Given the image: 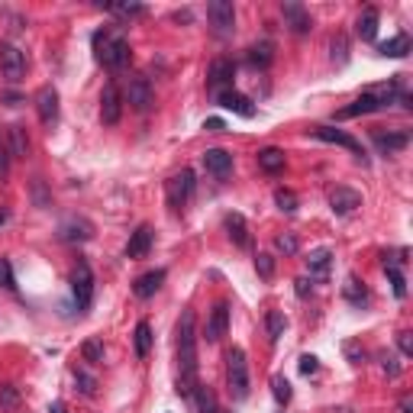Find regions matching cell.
<instances>
[{"label":"cell","mask_w":413,"mask_h":413,"mask_svg":"<svg viewBox=\"0 0 413 413\" xmlns=\"http://www.w3.org/2000/svg\"><path fill=\"white\" fill-rule=\"evenodd\" d=\"M274 203H278V210L294 213L297 210V194L294 191H287V188H278L274 191Z\"/></svg>","instance_id":"8d00e7d4"},{"label":"cell","mask_w":413,"mask_h":413,"mask_svg":"<svg viewBox=\"0 0 413 413\" xmlns=\"http://www.w3.org/2000/svg\"><path fill=\"white\" fill-rule=\"evenodd\" d=\"M259 168L268 171V175H278V171H284V152H281L278 146H265L259 152Z\"/></svg>","instance_id":"4316f807"},{"label":"cell","mask_w":413,"mask_h":413,"mask_svg":"<svg viewBox=\"0 0 413 413\" xmlns=\"http://www.w3.org/2000/svg\"><path fill=\"white\" fill-rule=\"evenodd\" d=\"M97 7L110 10V14H117V16H142V14H146L142 4H104V0H100Z\"/></svg>","instance_id":"836d02e7"},{"label":"cell","mask_w":413,"mask_h":413,"mask_svg":"<svg viewBox=\"0 0 413 413\" xmlns=\"http://www.w3.org/2000/svg\"><path fill=\"white\" fill-rule=\"evenodd\" d=\"M272 394H274V400L284 407L287 400H291V394H294V391H291V381H287L284 375H274V378H272Z\"/></svg>","instance_id":"d590c367"},{"label":"cell","mask_w":413,"mask_h":413,"mask_svg":"<svg viewBox=\"0 0 413 413\" xmlns=\"http://www.w3.org/2000/svg\"><path fill=\"white\" fill-rule=\"evenodd\" d=\"M127 104L133 107V110H139V113L152 110L155 91H152V85H149L146 77H133V81H129V87H127Z\"/></svg>","instance_id":"8fae6325"},{"label":"cell","mask_w":413,"mask_h":413,"mask_svg":"<svg viewBox=\"0 0 413 413\" xmlns=\"http://www.w3.org/2000/svg\"><path fill=\"white\" fill-rule=\"evenodd\" d=\"M49 413H68V407H65L62 400H55V404H49Z\"/></svg>","instance_id":"11a10c76"},{"label":"cell","mask_w":413,"mask_h":413,"mask_svg":"<svg viewBox=\"0 0 413 413\" xmlns=\"http://www.w3.org/2000/svg\"><path fill=\"white\" fill-rule=\"evenodd\" d=\"M0 287L4 291H14L16 281H14V265H10L7 259H0Z\"/></svg>","instance_id":"b9f144b4"},{"label":"cell","mask_w":413,"mask_h":413,"mask_svg":"<svg viewBox=\"0 0 413 413\" xmlns=\"http://www.w3.org/2000/svg\"><path fill=\"white\" fill-rule=\"evenodd\" d=\"M178 394L191 397L197 387V316L194 310H184L178 320Z\"/></svg>","instance_id":"6da1fadb"},{"label":"cell","mask_w":413,"mask_h":413,"mask_svg":"<svg viewBox=\"0 0 413 413\" xmlns=\"http://www.w3.org/2000/svg\"><path fill=\"white\" fill-rule=\"evenodd\" d=\"M316 368H320V358H316V355H301V371H304V375H313Z\"/></svg>","instance_id":"c3c4849f"},{"label":"cell","mask_w":413,"mask_h":413,"mask_svg":"<svg viewBox=\"0 0 413 413\" xmlns=\"http://www.w3.org/2000/svg\"><path fill=\"white\" fill-rule=\"evenodd\" d=\"M375 110H381L378 107V97L375 94H362L358 100H352L349 107H343V110L336 113V119H352V117H365V113H375Z\"/></svg>","instance_id":"7402d4cb"},{"label":"cell","mask_w":413,"mask_h":413,"mask_svg":"<svg viewBox=\"0 0 413 413\" xmlns=\"http://www.w3.org/2000/svg\"><path fill=\"white\" fill-rule=\"evenodd\" d=\"M10 175V152H7V142H0V181Z\"/></svg>","instance_id":"7dc6e473"},{"label":"cell","mask_w":413,"mask_h":413,"mask_svg":"<svg viewBox=\"0 0 413 413\" xmlns=\"http://www.w3.org/2000/svg\"><path fill=\"white\" fill-rule=\"evenodd\" d=\"M371 142H375V149H378L381 155H391V152L407 149L410 133H407V129H400V133H385V129H375V133H371Z\"/></svg>","instance_id":"ac0fdd59"},{"label":"cell","mask_w":413,"mask_h":413,"mask_svg":"<svg viewBox=\"0 0 413 413\" xmlns=\"http://www.w3.org/2000/svg\"><path fill=\"white\" fill-rule=\"evenodd\" d=\"M329 49H333V62H336V65H343V62H345V52H349V45H345V39H343V36H336Z\"/></svg>","instance_id":"ee69618b"},{"label":"cell","mask_w":413,"mask_h":413,"mask_svg":"<svg viewBox=\"0 0 413 413\" xmlns=\"http://www.w3.org/2000/svg\"><path fill=\"white\" fill-rule=\"evenodd\" d=\"M329 207H333V213L345 217V213H352L355 207H362V194L352 191V188H336L333 194H329Z\"/></svg>","instance_id":"ffe728a7"},{"label":"cell","mask_w":413,"mask_h":413,"mask_svg":"<svg viewBox=\"0 0 413 413\" xmlns=\"http://www.w3.org/2000/svg\"><path fill=\"white\" fill-rule=\"evenodd\" d=\"M75 381H77V391L85 394V397H94V394H97V381H94V375H87V371H75Z\"/></svg>","instance_id":"f35d334b"},{"label":"cell","mask_w":413,"mask_h":413,"mask_svg":"<svg viewBox=\"0 0 413 413\" xmlns=\"http://www.w3.org/2000/svg\"><path fill=\"white\" fill-rule=\"evenodd\" d=\"M203 168L223 181V178L232 175V155L226 152V149H207V152H203Z\"/></svg>","instance_id":"2e32d148"},{"label":"cell","mask_w":413,"mask_h":413,"mask_svg":"<svg viewBox=\"0 0 413 413\" xmlns=\"http://www.w3.org/2000/svg\"><path fill=\"white\" fill-rule=\"evenodd\" d=\"M410 407H413L410 394H404V397H400V413H410Z\"/></svg>","instance_id":"db71d44e"},{"label":"cell","mask_w":413,"mask_h":413,"mask_svg":"<svg viewBox=\"0 0 413 413\" xmlns=\"http://www.w3.org/2000/svg\"><path fill=\"white\" fill-rule=\"evenodd\" d=\"M378 10L375 7H365L362 14H358V20H355V33H358V39L362 43H371L375 36H378Z\"/></svg>","instance_id":"603a6c76"},{"label":"cell","mask_w":413,"mask_h":413,"mask_svg":"<svg viewBox=\"0 0 413 413\" xmlns=\"http://www.w3.org/2000/svg\"><path fill=\"white\" fill-rule=\"evenodd\" d=\"M217 104L223 107V110H232V113H239V117H245V119H252L255 117V107H252V100L245 97V94H239V91H220L217 94Z\"/></svg>","instance_id":"e0dca14e"},{"label":"cell","mask_w":413,"mask_h":413,"mask_svg":"<svg viewBox=\"0 0 413 413\" xmlns=\"http://www.w3.org/2000/svg\"><path fill=\"white\" fill-rule=\"evenodd\" d=\"M232 81H236V62H232V58H217V62H210V68H207V85L217 87V94L230 91Z\"/></svg>","instance_id":"9c48e42d"},{"label":"cell","mask_w":413,"mask_h":413,"mask_svg":"<svg viewBox=\"0 0 413 413\" xmlns=\"http://www.w3.org/2000/svg\"><path fill=\"white\" fill-rule=\"evenodd\" d=\"M7 152H10V159H26V155H29V139H26V129H23L20 123L7 127Z\"/></svg>","instance_id":"cb8c5ba5"},{"label":"cell","mask_w":413,"mask_h":413,"mask_svg":"<svg viewBox=\"0 0 413 413\" xmlns=\"http://www.w3.org/2000/svg\"><path fill=\"white\" fill-rule=\"evenodd\" d=\"M226 329H230V304L226 301H217L210 310V320H207V329H203V336L207 343H220L226 336Z\"/></svg>","instance_id":"30bf717a"},{"label":"cell","mask_w":413,"mask_h":413,"mask_svg":"<svg viewBox=\"0 0 413 413\" xmlns=\"http://www.w3.org/2000/svg\"><path fill=\"white\" fill-rule=\"evenodd\" d=\"M58 239L62 242H87V239H94V223L85 217H68L58 226Z\"/></svg>","instance_id":"5bb4252c"},{"label":"cell","mask_w":413,"mask_h":413,"mask_svg":"<svg viewBox=\"0 0 413 413\" xmlns=\"http://www.w3.org/2000/svg\"><path fill=\"white\" fill-rule=\"evenodd\" d=\"M381 368H385V375H391V378H397L400 375V365H397V358L391 355V352H381Z\"/></svg>","instance_id":"7bdbcfd3"},{"label":"cell","mask_w":413,"mask_h":413,"mask_svg":"<svg viewBox=\"0 0 413 413\" xmlns=\"http://www.w3.org/2000/svg\"><path fill=\"white\" fill-rule=\"evenodd\" d=\"M26 52L16 49L14 43H0V71H4V77H7L10 85H20L23 77H26Z\"/></svg>","instance_id":"5b68a950"},{"label":"cell","mask_w":413,"mask_h":413,"mask_svg":"<svg viewBox=\"0 0 413 413\" xmlns=\"http://www.w3.org/2000/svg\"><path fill=\"white\" fill-rule=\"evenodd\" d=\"M294 284H297L294 291H297V297H301V301H307V297L313 294V281H310V278H297Z\"/></svg>","instance_id":"bcb514c9"},{"label":"cell","mask_w":413,"mask_h":413,"mask_svg":"<svg viewBox=\"0 0 413 413\" xmlns=\"http://www.w3.org/2000/svg\"><path fill=\"white\" fill-rule=\"evenodd\" d=\"M81 355H85V362L97 365V362H104V345H100L97 339H87V343L81 345Z\"/></svg>","instance_id":"74e56055"},{"label":"cell","mask_w":413,"mask_h":413,"mask_svg":"<svg viewBox=\"0 0 413 413\" xmlns=\"http://www.w3.org/2000/svg\"><path fill=\"white\" fill-rule=\"evenodd\" d=\"M4 100H7V107H20L23 104L20 94H4Z\"/></svg>","instance_id":"f5cc1de1"},{"label":"cell","mask_w":413,"mask_h":413,"mask_svg":"<svg viewBox=\"0 0 413 413\" xmlns=\"http://www.w3.org/2000/svg\"><path fill=\"white\" fill-rule=\"evenodd\" d=\"M191 397H197V407H200V413H217V397H213V391H207L203 385H197Z\"/></svg>","instance_id":"e575fe53"},{"label":"cell","mask_w":413,"mask_h":413,"mask_svg":"<svg viewBox=\"0 0 413 413\" xmlns=\"http://www.w3.org/2000/svg\"><path fill=\"white\" fill-rule=\"evenodd\" d=\"M329 265H333V252H329V249H316V252H310V259H307L310 281H313V278H326Z\"/></svg>","instance_id":"83f0119b"},{"label":"cell","mask_w":413,"mask_h":413,"mask_svg":"<svg viewBox=\"0 0 413 413\" xmlns=\"http://www.w3.org/2000/svg\"><path fill=\"white\" fill-rule=\"evenodd\" d=\"M378 52H381L385 58H404L407 52H410V36H407V33H397L394 39L381 43V45H378Z\"/></svg>","instance_id":"f1b7e54d"},{"label":"cell","mask_w":413,"mask_h":413,"mask_svg":"<svg viewBox=\"0 0 413 413\" xmlns=\"http://www.w3.org/2000/svg\"><path fill=\"white\" fill-rule=\"evenodd\" d=\"M274 245H278L284 255H294L297 252V239L294 236H278V239H274Z\"/></svg>","instance_id":"f6af8a7d"},{"label":"cell","mask_w":413,"mask_h":413,"mask_svg":"<svg viewBox=\"0 0 413 413\" xmlns=\"http://www.w3.org/2000/svg\"><path fill=\"white\" fill-rule=\"evenodd\" d=\"M71 294H75V304H77L81 313L91 307V301H94V272H91V265H87V259H77L75 272H71Z\"/></svg>","instance_id":"277c9868"},{"label":"cell","mask_w":413,"mask_h":413,"mask_svg":"<svg viewBox=\"0 0 413 413\" xmlns=\"http://www.w3.org/2000/svg\"><path fill=\"white\" fill-rule=\"evenodd\" d=\"M161 281H165V272H161V268H155V272L139 274V278H136V284H133V294L146 301V297H152L155 291H159V287H161Z\"/></svg>","instance_id":"d4e9b609"},{"label":"cell","mask_w":413,"mask_h":413,"mask_svg":"<svg viewBox=\"0 0 413 413\" xmlns=\"http://www.w3.org/2000/svg\"><path fill=\"white\" fill-rule=\"evenodd\" d=\"M226 381H230V394L236 400L249 397V362H245V352L239 345L226 352Z\"/></svg>","instance_id":"3957f363"},{"label":"cell","mask_w":413,"mask_h":413,"mask_svg":"<svg viewBox=\"0 0 413 413\" xmlns=\"http://www.w3.org/2000/svg\"><path fill=\"white\" fill-rule=\"evenodd\" d=\"M119 117H123V94L117 85H107L100 94V119H104V127H117Z\"/></svg>","instance_id":"ba28073f"},{"label":"cell","mask_w":413,"mask_h":413,"mask_svg":"<svg viewBox=\"0 0 413 413\" xmlns=\"http://www.w3.org/2000/svg\"><path fill=\"white\" fill-rule=\"evenodd\" d=\"M313 136H316V139H323V142H333V146H343V149H349L352 155L365 159L362 142H358L355 136H349L345 129H336V127H316V129H313Z\"/></svg>","instance_id":"9a60e30c"},{"label":"cell","mask_w":413,"mask_h":413,"mask_svg":"<svg viewBox=\"0 0 413 413\" xmlns=\"http://www.w3.org/2000/svg\"><path fill=\"white\" fill-rule=\"evenodd\" d=\"M191 194H194V171L191 168L178 171V175H171L168 181H165V197H168L171 210H181L184 203L191 200Z\"/></svg>","instance_id":"8992f818"},{"label":"cell","mask_w":413,"mask_h":413,"mask_svg":"<svg viewBox=\"0 0 413 413\" xmlns=\"http://www.w3.org/2000/svg\"><path fill=\"white\" fill-rule=\"evenodd\" d=\"M249 65L252 68H268V65L274 62V43L272 39H262V43H255V45H249Z\"/></svg>","instance_id":"484cf974"},{"label":"cell","mask_w":413,"mask_h":413,"mask_svg":"<svg viewBox=\"0 0 413 413\" xmlns=\"http://www.w3.org/2000/svg\"><path fill=\"white\" fill-rule=\"evenodd\" d=\"M265 326H268V339H272V343H278V339L284 336V329H287L284 313H281V310H272V313L265 316Z\"/></svg>","instance_id":"1f68e13d"},{"label":"cell","mask_w":413,"mask_h":413,"mask_svg":"<svg viewBox=\"0 0 413 413\" xmlns=\"http://www.w3.org/2000/svg\"><path fill=\"white\" fill-rule=\"evenodd\" d=\"M16 404H20V391H16L14 385H0V407H7V410H14Z\"/></svg>","instance_id":"ab89813d"},{"label":"cell","mask_w":413,"mask_h":413,"mask_svg":"<svg viewBox=\"0 0 413 413\" xmlns=\"http://www.w3.org/2000/svg\"><path fill=\"white\" fill-rule=\"evenodd\" d=\"M203 129H207V133H223V129H226V123H223V119H220V117H210V119H207V123H203Z\"/></svg>","instance_id":"816d5d0a"},{"label":"cell","mask_w":413,"mask_h":413,"mask_svg":"<svg viewBox=\"0 0 413 413\" xmlns=\"http://www.w3.org/2000/svg\"><path fill=\"white\" fill-rule=\"evenodd\" d=\"M133 339H136V355L146 358V355H149V349H152V326H149V323L142 320L139 326H136Z\"/></svg>","instance_id":"4dcf8cb0"},{"label":"cell","mask_w":413,"mask_h":413,"mask_svg":"<svg viewBox=\"0 0 413 413\" xmlns=\"http://www.w3.org/2000/svg\"><path fill=\"white\" fill-rule=\"evenodd\" d=\"M223 226H226V236L232 239V245H239V249H249V226H245V217L242 213H226V220H223Z\"/></svg>","instance_id":"44dd1931"},{"label":"cell","mask_w":413,"mask_h":413,"mask_svg":"<svg viewBox=\"0 0 413 413\" xmlns=\"http://www.w3.org/2000/svg\"><path fill=\"white\" fill-rule=\"evenodd\" d=\"M281 14H284V26H291V33L294 36H307L310 29H313V20H310V10L304 7V4H284L281 7Z\"/></svg>","instance_id":"4fadbf2b"},{"label":"cell","mask_w":413,"mask_h":413,"mask_svg":"<svg viewBox=\"0 0 413 413\" xmlns=\"http://www.w3.org/2000/svg\"><path fill=\"white\" fill-rule=\"evenodd\" d=\"M36 113H39V119H43L45 127H55L58 123V91L55 87H39L36 91Z\"/></svg>","instance_id":"7c38bea8"},{"label":"cell","mask_w":413,"mask_h":413,"mask_svg":"<svg viewBox=\"0 0 413 413\" xmlns=\"http://www.w3.org/2000/svg\"><path fill=\"white\" fill-rule=\"evenodd\" d=\"M7 223V210H0V226Z\"/></svg>","instance_id":"6f0895ef"},{"label":"cell","mask_w":413,"mask_h":413,"mask_svg":"<svg viewBox=\"0 0 413 413\" xmlns=\"http://www.w3.org/2000/svg\"><path fill=\"white\" fill-rule=\"evenodd\" d=\"M255 272H259L265 281L272 278V274H274V259H272V255H265V252L255 255Z\"/></svg>","instance_id":"60d3db41"},{"label":"cell","mask_w":413,"mask_h":413,"mask_svg":"<svg viewBox=\"0 0 413 413\" xmlns=\"http://www.w3.org/2000/svg\"><path fill=\"white\" fill-rule=\"evenodd\" d=\"M397 345H400L404 355H413V336L410 333H397Z\"/></svg>","instance_id":"681fc988"},{"label":"cell","mask_w":413,"mask_h":413,"mask_svg":"<svg viewBox=\"0 0 413 413\" xmlns=\"http://www.w3.org/2000/svg\"><path fill=\"white\" fill-rule=\"evenodd\" d=\"M171 20H178V23H181V20H184V23H191V10H178V14L171 16Z\"/></svg>","instance_id":"9f6ffc18"},{"label":"cell","mask_w":413,"mask_h":413,"mask_svg":"<svg viewBox=\"0 0 413 413\" xmlns=\"http://www.w3.org/2000/svg\"><path fill=\"white\" fill-rule=\"evenodd\" d=\"M152 242H155L152 226L142 223L139 230H136L133 236H129V242H127V259H146L149 249H152Z\"/></svg>","instance_id":"d6986e66"},{"label":"cell","mask_w":413,"mask_h":413,"mask_svg":"<svg viewBox=\"0 0 413 413\" xmlns=\"http://www.w3.org/2000/svg\"><path fill=\"white\" fill-rule=\"evenodd\" d=\"M207 20H210L213 33H217L220 39H226V36H232V29H236V7H232L230 0H210V4H207Z\"/></svg>","instance_id":"52a82bcc"},{"label":"cell","mask_w":413,"mask_h":413,"mask_svg":"<svg viewBox=\"0 0 413 413\" xmlns=\"http://www.w3.org/2000/svg\"><path fill=\"white\" fill-rule=\"evenodd\" d=\"M343 294L349 304H355V307H362V304H368V287L362 284L358 278H345V287H343Z\"/></svg>","instance_id":"f546056e"},{"label":"cell","mask_w":413,"mask_h":413,"mask_svg":"<svg viewBox=\"0 0 413 413\" xmlns=\"http://www.w3.org/2000/svg\"><path fill=\"white\" fill-rule=\"evenodd\" d=\"M345 355L352 358V365H362V362H365V349H358L355 343H349V345H345Z\"/></svg>","instance_id":"f907efd6"},{"label":"cell","mask_w":413,"mask_h":413,"mask_svg":"<svg viewBox=\"0 0 413 413\" xmlns=\"http://www.w3.org/2000/svg\"><path fill=\"white\" fill-rule=\"evenodd\" d=\"M94 55H97V62L104 65V68L110 71H119L129 65V39L119 29H97L94 33Z\"/></svg>","instance_id":"7a4b0ae2"},{"label":"cell","mask_w":413,"mask_h":413,"mask_svg":"<svg viewBox=\"0 0 413 413\" xmlns=\"http://www.w3.org/2000/svg\"><path fill=\"white\" fill-rule=\"evenodd\" d=\"M385 272H387V281H391V287H394V297H397V301H404V297H407V278H404V272H400L397 265H385Z\"/></svg>","instance_id":"d6a6232c"}]
</instances>
